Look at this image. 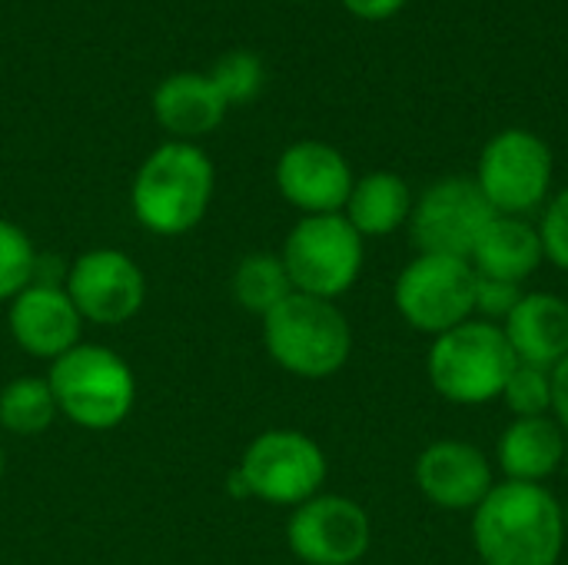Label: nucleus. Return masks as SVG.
Here are the masks:
<instances>
[{
    "instance_id": "obj_1",
    "label": "nucleus",
    "mask_w": 568,
    "mask_h": 565,
    "mask_svg": "<svg viewBox=\"0 0 568 565\" xmlns=\"http://www.w3.org/2000/svg\"><path fill=\"white\" fill-rule=\"evenodd\" d=\"M566 509L549 486L496 480L473 509V549L483 565H559Z\"/></svg>"
},
{
    "instance_id": "obj_2",
    "label": "nucleus",
    "mask_w": 568,
    "mask_h": 565,
    "mask_svg": "<svg viewBox=\"0 0 568 565\" xmlns=\"http://www.w3.org/2000/svg\"><path fill=\"white\" fill-rule=\"evenodd\" d=\"M133 216L156 236L190 233L213 203V163L210 157L186 143L173 140L153 150L130 190Z\"/></svg>"
},
{
    "instance_id": "obj_3",
    "label": "nucleus",
    "mask_w": 568,
    "mask_h": 565,
    "mask_svg": "<svg viewBox=\"0 0 568 565\" xmlns=\"http://www.w3.org/2000/svg\"><path fill=\"white\" fill-rule=\"evenodd\" d=\"M263 343L270 360L290 376L329 380L349 363L353 330L333 300L293 293L263 316Z\"/></svg>"
},
{
    "instance_id": "obj_4",
    "label": "nucleus",
    "mask_w": 568,
    "mask_h": 565,
    "mask_svg": "<svg viewBox=\"0 0 568 565\" xmlns=\"http://www.w3.org/2000/svg\"><path fill=\"white\" fill-rule=\"evenodd\" d=\"M516 363L519 360L503 326L473 316L429 343L426 376L446 403L486 406L503 396V386L513 376Z\"/></svg>"
},
{
    "instance_id": "obj_5",
    "label": "nucleus",
    "mask_w": 568,
    "mask_h": 565,
    "mask_svg": "<svg viewBox=\"0 0 568 565\" xmlns=\"http://www.w3.org/2000/svg\"><path fill=\"white\" fill-rule=\"evenodd\" d=\"M47 383L57 410L80 430H116L136 403V380L123 356L106 346L80 343L50 363Z\"/></svg>"
},
{
    "instance_id": "obj_6",
    "label": "nucleus",
    "mask_w": 568,
    "mask_h": 565,
    "mask_svg": "<svg viewBox=\"0 0 568 565\" xmlns=\"http://www.w3.org/2000/svg\"><path fill=\"white\" fill-rule=\"evenodd\" d=\"M329 463L323 446L300 430H266L240 456L233 490L273 506H303L323 493Z\"/></svg>"
},
{
    "instance_id": "obj_7",
    "label": "nucleus",
    "mask_w": 568,
    "mask_h": 565,
    "mask_svg": "<svg viewBox=\"0 0 568 565\" xmlns=\"http://www.w3.org/2000/svg\"><path fill=\"white\" fill-rule=\"evenodd\" d=\"M280 260L296 293L336 303L356 286L366 263V243L343 213H320L303 216L290 230Z\"/></svg>"
},
{
    "instance_id": "obj_8",
    "label": "nucleus",
    "mask_w": 568,
    "mask_h": 565,
    "mask_svg": "<svg viewBox=\"0 0 568 565\" xmlns=\"http://www.w3.org/2000/svg\"><path fill=\"white\" fill-rule=\"evenodd\" d=\"M393 303L409 330L436 340L473 320L476 270L463 256L416 253L396 276Z\"/></svg>"
},
{
    "instance_id": "obj_9",
    "label": "nucleus",
    "mask_w": 568,
    "mask_h": 565,
    "mask_svg": "<svg viewBox=\"0 0 568 565\" xmlns=\"http://www.w3.org/2000/svg\"><path fill=\"white\" fill-rule=\"evenodd\" d=\"M473 180L499 216H529L549 200L552 150L532 130H503L483 147Z\"/></svg>"
},
{
    "instance_id": "obj_10",
    "label": "nucleus",
    "mask_w": 568,
    "mask_h": 565,
    "mask_svg": "<svg viewBox=\"0 0 568 565\" xmlns=\"http://www.w3.org/2000/svg\"><path fill=\"white\" fill-rule=\"evenodd\" d=\"M496 210L469 176H446L426 186L409 213V240L416 253L463 256L469 260L476 240L489 226Z\"/></svg>"
},
{
    "instance_id": "obj_11",
    "label": "nucleus",
    "mask_w": 568,
    "mask_h": 565,
    "mask_svg": "<svg viewBox=\"0 0 568 565\" xmlns=\"http://www.w3.org/2000/svg\"><path fill=\"white\" fill-rule=\"evenodd\" d=\"M286 543L306 565H356L373 546V523L356 500L320 493L293 509Z\"/></svg>"
},
{
    "instance_id": "obj_12",
    "label": "nucleus",
    "mask_w": 568,
    "mask_h": 565,
    "mask_svg": "<svg viewBox=\"0 0 568 565\" xmlns=\"http://www.w3.org/2000/svg\"><path fill=\"white\" fill-rule=\"evenodd\" d=\"M77 313L87 323L120 326L133 320L146 300V280L123 250H87L73 260L63 283Z\"/></svg>"
},
{
    "instance_id": "obj_13",
    "label": "nucleus",
    "mask_w": 568,
    "mask_h": 565,
    "mask_svg": "<svg viewBox=\"0 0 568 565\" xmlns=\"http://www.w3.org/2000/svg\"><path fill=\"white\" fill-rule=\"evenodd\" d=\"M416 490L443 513H473L496 486L493 460L466 440L429 443L413 466Z\"/></svg>"
},
{
    "instance_id": "obj_14",
    "label": "nucleus",
    "mask_w": 568,
    "mask_h": 565,
    "mask_svg": "<svg viewBox=\"0 0 568 565\" xmlns=\"http://www.w3.org/2000/svg\"><path fill=\"white\" fill-rule=\"evenodd\" d=\"M356 176L346 157L323 140H300L280 153L276 186L286 203L303 210L306 216L343 213Z\"/></svg>"
},
{
    "instance_id": "obj_15",
    "label": "nucleus",
    "mask_w": 568,
    "mask_h": 565,
    "mask_svg": "<svg viewBox=\"0 0 568 565\" xmlns=\"http://www.w3.org/2000/svg\"><path fill=\"white\" fill-rule=\"evenodd\" d=\"M7 326L13 343L37 356V360H60L73 346H80L83 316L77 313L73 300L63 286L53 283H30L10 300Z\"/></svg>"
},
{
    "instance_id": "obj_16",
    "label": "nucleus",
    "mask_w": 568,
    "mask_h": 565,
    "mask_svg": "<svg viewBox=\"0 0 568 565\" xmlns=\"http://www.w3.org/2000/svg\"><path fill=\"white\" fill-rule=\"evenodd\" d=\"M503 333L519 363L552 370L568 356V300L559 293H526L503 323Z\"/></svg>"
},
{
    "instance_id": "obj_17",
    "label": "nucleus",
    "mask_w": 568,
    "mask_h": 565,
    "mask_svg": "<svg viewBox=\"0 0 568 565\" xmlns=\"http://www.w3.org/2000/svg\"><path fill=\"white\" fill-rule=\"evenodd\" d=\"M568 436L552 416L513 420L496 443V466L509 483L546 486L566 463Z\"/></svg>"
},
{
    "instance_id": "obj_18",
    "label": "nucleus",
    "mask_w": 568,
    "mask_h": 565,
    "mask_svg": "<svg viewBox=\"0 0 568 565\" xmlns=\"http://www.w3.org/2000/svg\"><path fill=\"white\" fill-rule=\"evenodd\" d=\"M469 263L476 270V276H489V280H506V283H526L542 263V240H539V226L529 223L526 216H493L489 226L483 230V236L476 240Z\"/></svg>"
},
{
    "instance_id": "obj_19",
    "label": "nucleus",
    "mask_w": 568,
    "mask_h": 565,
    "mask_svg": "<svg viewBox=\"0 0 568 565\" xmlns=\"http://www.w3.org/2000/svg\"><path fill=\"white\" fill-rule=\"evenodd\" d=\"M226 100L206 73H173L153 93V113L163 130L186 140L213 133L226 117Z\"/></svg>"
},
{
    "instance_id": "obj_20",
    "label": "nucleus",
    "mask_w": 568,
    "mask_h": 565,
    "mask_svg": "<svg viewBox=\"0 0 568 565\" xmlns=\"http://www.w3.org/2000/svg\"><path fill=\"white\" fill-rule=\"evenodd\" d=\"M413 203H416L413 190L399 173L376 170V173H366L353 183L349 200L343 206V216L353 223V230L363 240L366 236H389L409 223Z\"/></svg>"
},
{
    "instance_id": "obj_21",
    "label": "nucleus",
    "mask_w": 568,
    "mask_h": 565,
    "mask_svg": "<svg viewBox=\"0 0 568 565\" xmlns=\"http://www.w3.org/2000/svg\"><path fill=\"white\" fill-rule=\"evenodd\" d=\"M233 300L256 313V316H270L286 296H293V283L290 273L280 260V253H250L236 263L233 270Z\"/></svg>"
},
{
    "instance_id": "obj_22",
    "label": "nucleus",
    "mask_w": 568,
    "mask_h": 565,
    "mask_svg": "<svg viewBox=\"0 0 568 565\" xmlns=\"http://www.w3.org/2000/svg\"><path fill=\"white\" fill-rule=\"evenodd\" d=\"M57 400L47 380L20 376L0 390V426L13 436H40L57 420Z\"/></svg>"
},
{
    "instance_id": "obj_23",
    "label": "nucleus",
    "mask_w": 568,
    "mask_h": 565,
    "mask_svg": "<svg viewBox=\"0 0 568 565\" xmlns=\"http://www.w3.org/2000/svg\"><path fill=\"white\" fill-rule=\"evenodd\" d=\"M506 410L513 420H529V416H552V373L542 366L516 363L513 376L503 386Z\"/></svg>"
},
{
    "instance_id": "obj_24",
    "label": "nucleus",
    "mask_w": 568,
    "mask_h": 565,
    "mask_svg": "<svg viewBox=\"0 0 568 565\" xmlns=\"http://www.w3.org/2000/svg\"><path fill=\"white\" fill-rule=\"evenodd\" d=\"M37 273V253L30 236L0 216V303H10L20 290L33 283Z\"/></svg>"
},
{
    "instance_id": "obj_25",
    "label": "nucleus",
    "mask_w": 568,
    "mask_h": 565,
    "mask_svg": "<svg viewBox=\"0 0 568 565\" xmlns=\"http://www.w3.org/2000/svg\"><path fill=\"white\" fill-rule=\"evenodd\" d=\"M216 90L223 93L226 107L233 103H250L260 90H263V80H266V70H263V60L250 50H230L223 53L213 70L206 73Z\"/></svg>"
},
{
    "instance_id": "obj_26",
    "label": "nucleus",
    "mask_w": 568,
    "mask_h": 565,
    "mask_svg": "<svg viewBox=\"0 0 568 565\" xmlns=\"http://www.w3.org/2000/svg\"><path fill=\"white\" fill-rule=\"evenodd\" d=\"M539 240H542V253L546 263H552L556 270L568 273V186L559 193H552L542 206L539 216Z\"/></svg>"
},
{
    "instance_id": "obj_27",
    "label": "nucleus",
    "mask_w": 568,
    "mask_h": 565,
    "mask_svg": "<svg viewBox=\"0 0 568 565\" xmlns=\"http://www.w3.org/2000/svg\"><path fill=\"white\" fill-rule=\"evenodd\" d=\"M523 296H526V290H523L519 283L476 276V306H473V316L503 326V323L509 320V313L519 306Z\"/></svg>"
},
{
    "instance_id": "obj_28",
    "label": "nucleus",
    "mask_w": 568,
    "mask_h": 565,
    "mask_svg": "<svg viewBox=\"0 0 568 565\" xmlns=\"http://www.w3.org/2000/svg\"><path fill=\"white\" fill-rule=\"evenodd\" d=\"M549 373H552V420L568 436V356L559 360Z\"/></svg>"
},
{
    "instance_id": "obj_29",
    "label": "nucleus",
    "mask_w": 568,
    "mask_h": 565,
    "mask_svg": "<svg viewBox=\"0 0 568 565\" xmlns=\"http://www.w3.org/2000/svg\"><path fill=\"white\" fill-rule=\"evenodd\" d=\"M406 0H343V7L363 20H386L403 10Z\"/></svg>"
},
{
    "instance_id": "obj_30",
    "label": "nucleus",
    "mask_w": 568,
    "mask_h": 565,
    "mask_svg": "<svg viewBox=\"0 0 568 565\" xmlns=\"http://www.w3.org/2000/svg\"><path fill=\"white\" fill-rule=\"evenodd\" d=\"M3 470H7V460H3V450H0V476H3Z\"/></svg>"
},
{
    "instance_id": "obj_31",
    "label": "nucleus",
    "mask_w": 568,
    "mask_h": 565,
    "mask_svg": "<svg viewBox=\"0 0 568 565\" xmlns=\"http://www.w3.org/2000/svg\"><path fill=\"white\" fill-rule=\"evenodd\" d=\"M562 509H566V529H568V506H562Z\"/></svg>"
}]
</instances>
